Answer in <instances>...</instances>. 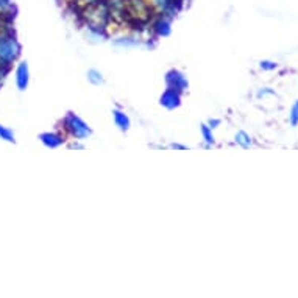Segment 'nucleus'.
<instances>
[{
	"label": "nucleus",
	"instance_id": "20e7f679",
	"mask_svg": "<svg viewBox=\"0 0 298 298\" xmlns=\"http://www.w3.org/2000/svg\"><path fill=\"white\" fill-rule=\"evenodd\" d=\"M152 30L155 31L158 36H169L170 35V21L167 16H158L152 24Z\"/></svg>",
	"mask_w": 298,
	"mask_h": 298
},
{
	"label": "nucleus",
	"instance_id": "0eeeda50",
	"mask_svg": "<svg viewBox=\"0 0 298 298\" xmlns=\"http://www.w3.org/2000/svg\"><path fill=\"white\" fill-rule=\"evenodd\" d=\"M234 142H236L241 148H250L253 144V140H252V136H250L247 131L244 130H239L236 134H234Z\"/></svg>",
	"mask_w": 298,
	"mask_h": 298
},
{
	"label": "nucleus",
	"instance_id": "f8f14e48",
	"mask_svg": "<svg viewBox=\"0 0 298 298\" xmlns=\"http://www.w3.org/2000/svg\"><path fill=\"white\" fill-rule=\"evenodd\" d=\"M259 67L265 72H269V70H275L278 67V64L272 59H262V61H259Z\"/></svg>",
	"mask_w": 298,
	"mask_h": 298
},
{
	"label": "nucleus",
	"instance_id": "1a4fd4ad",
	"mask_svg": "<svg viewBox=\"0 0 298 298\" xmlns=\"http://www.w3.org/2000/svg\"><path fill=\"white\" fill-rule=\"evenodd\" d=\"M86 78L88 82L92 85V86H102L105 83V78H103V73L97 69H89L86 72Z\"/></svg>",
	"mask_w": 298,
	"mask_h": 298
},
{
	"label": "nucleus",
	"instance_id": "9b49d317",
	"mask_svg": "<svg viewBox=\"0 0 298 298\" xmlns=\"http://www.w3.org/2000/svg\"><path fill=\"white\" fill-rule=\"evenodd\" d=\"M27 80H28L27 66H25V62H22V64L19 66V69H18V83H19V86H21V88H25Z\"/></svg>",
	"mask_w": 298,
	"mask_h": 298
},
{
	"label": "nucleus",
	"instance_id": "f3484780",
	"mask_svg": "<svg viewBox=\"0 0 298 298\" xmlns=\"http://www.w3.org/2000/svg\"><path fill=\"white\" fill-rule=\"evenodd\" d=\"M72 2H73V0H72Z\"/></svg>",
	"mask_w": 298,
	"mask_h": 298
},
{
	"label": "nucleus",
	"instance_id": "f03ea898",
	"mask_svg": "<svg viewBox=\"0 0 298 298\" xmlns=\"http://www.w3.org/2000/svg\"><path fill=\"white\" fill-rule=\"evenodd\" d=\"M166 86L169 89H174L183 94L187 89V86H189V83H187V78L183 72H180L178 69H170L166 73Z\"/></svg>",
	"mask_w": 298,
	"mask_h": 298
},
{
	"label": "nucleus",
	"instance_id": "423d86ee",
	"mask_svg": "<svg viewBox=\"0 0 298 298\" xmlns=\"http://www.w3.org/2000/svg\"><path fill=\"white\" fill-rule=\"evenodd\" d=\"M113 120L116 123V127L120 130V131H128L130 127H131V120L130 117L125 114L123 111H120V109H113Z\"/></svg>",
	"mask_w": 298,
	"mask_h": 298
},
{
	"label": "nucleus",
	"instance_id": "dca6fc26",
	"mask_svg": "<svg viewBox=\"0 0 298 298\" xmlns=\"http://www.w3.org/2000/svg\"><path fill=\"white\" fill-rule=\"evenodd\" d=\"M69 147H70V148H85V145H82V144H77V140H75L73 144H70Z\"/></svg>",
	"mask_w": 298,
	"mask_h": 298
},
{
	"label": "nucleus",
	"instance_id": "f257e3e1",
	"mask_svg": "<svg viewBox=\"0 0 298 298\" xmlns=\"http://www.w3.org/2000/svg\"><path fill=\"white\" fill-rule=\"evenodd\" d=\"M62 128L73 140H85L92 134L89 125L73 113H67L62 119Z\"/></svg>",
	"mask_w": 298,
	"mask_h": 298
},
{
	"label": "nucleus",
	"instance_id": "ddd939ff",
	"mask_svg": "<svg viewBox=\"0 0 298 298\" xmlns=\"http://www.w3.org/2000/svg\"><path fill=\"white\" fill-rule=\"evenodd\" d=\"M269 96H276L275 89H272V88H261L256 92V99H265V97H269Z\"/></svg>",
	"mask_w": 298,
	"mask_h": 298
},
{
	"label": "nucleus",
	"instance_id": "39448f33",
	"mask_svg": "<svg viewBox=\"0 0 298 298\" xmlns=\"http://www.w3.org/2000/svg\"><path fill=\"white\" fill-rule=\"evenodd\" d=\"M41 140L50 148H56L66 142V136L59 133H44L41 134Z\"/></svg>",
	"mask_w": 298,
	"mask_h": 298
},
{
	"label": "nucleus",
	"instance_id": "2eb2a0df",
	"mask_svg": "<svg viewBox=\"0 0 298 298\" xmlns=\"http://www.w3.org/2000/svg\"><path fill=\"white\" fill-rule=\"evenodd\" d=\"M169 147H170L172 150H187V147H186V145H183V144H178V142H172Z\"/></svg>",
	"mask_w": 298,
	"mask_h": 298
},
{
	"label": "nucleus",
	"instance_id": "6e6552de",
	"mask_svg": "<svg viewBox=\"0 0 298 298\" xmlns=\"http://www.w3.org/2000/svg\"><path fill=\"white\" fill-rule=\"evenodd\" d=\"M200 134H201L203 142H205V145H206V147H212V145L215 144V139H214L212 130L208 127V123L200 125Z\"/></svg>",
	"mask_w": 298,
	"mask_h": 298
},
{
	"label": "nucleus",
	"instance_id": "4468645a",
	"mask_svg": "<svg viewBox=\"0 0 298 298\" xmlns=\"http://www.w3.org/2000/svg\"><path fill=\"white\" fill-rule=\"evenodd\" d=\"M220 123H222V120H220V119H209V122H208V127H209L211 130H214V128H217Z\"/></svg>",
	"mask_w": 298,
	"mask_h": 298
},
{
	"label": "nucleus",
	"instance_id": "9d476101",
	"mask_svg": "<svg viewBox=\"0 0 298 298\" xmlns=\"http://www.w3.org/2000/svg\"><path fill=\"white\" fill-rule=\"evenodd\" d=\"M289 123H290V127H298V100H295L290 106Z\"/></svg>",
	"mask_w": 298,
	"mask_h": 298
},
{
	"label": "nucleus",
	"instance_id": "7ed1b4c3",
	"mask_svg": "<svg viewBox=\"0 0 298 298\" xmlns=\"http://www.w3.org/2000/svg\"><path fill=\"white\" fill-rule=\"evenodd\" d=\"M160 103L161 106H164L166 109H175L181 105V94L174 91V89H169L166 88V91L163 92V96L160 97Z\"/></svg>",
	"mask_w": 298,
	"mask_h": 298
}]
</instances>
